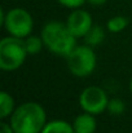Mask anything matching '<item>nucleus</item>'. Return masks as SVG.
Masks as SVG:
<instances>
[{
	"label": "nucleus",
	"instance_id": "nucleus-1",
	"mask_svg": "<svg viewBox=\"0 0 132 133\" xmlns=\"http://www.w3.org/2000/svg\"><path fill=\"white\" fill-rule=\"evenodd\" d=\"M47 124V114L38 102H25L16 107L10 115L14 133H42Z\"/></svg>",
	"mask_w": 132,
	"mask_h": 133
},
{
	"label": "nucleus",
	"instance_id": "nucleus-2",
	"mask_svg": "<svg viewBox=\"0 0 132 133\" xmlns=\"http://www.w3.org/2000/svg\"><path fill=\"white\" fill-rule=\"evenodd\" d=\"M42 39L44 46L57 56L67 57L77 46V38L70 32L66 23L58 21H51L44 25Z\"/></svg>",
	"mask_w": 132,
	"mask_h": 133
},
{
	"label": "nucleus",
	"instance_id": "nucleus-3",
	"mask_svg": "<svg viewBox=\"0 0 132 133\" xmlns=\"http://www.w3.org/2000/svg\"><path fill=\"white\" fill-rule=\"evenodd\" d=\"M29 56L25 39L8 36L0 42V69L3 71H16L20 69Z\"/></svg>",
	"mask_w": 132,
	"mask_h": 133
},
{
	"label": "nucleus",
	"instance_id": "nucleus-4",
	"mask_svg": "<svg viewBox=\"0 0 132 133\" xmlns=\"http://www.w3.org/2000/svg\"><path fill=\"white\" fill-rule=\"evenodd\" d=\"M0 22L4 25L7 32L12 36L25 39L31 35L34 21L31 14L23 8H13L7 13L0 10Z\"/></svg>",
	"mask_w": 132,
	"mask_h": 133
},
{
	"label": "nucleus",
	"instance_id": "nucleus-5",
	"mask_svg": "<svg viewBox=\"0 0 132 133\" xmlns=\"http://www.w3.org/2000/svg\"><path fill=\"white\" fill-rule=\"evenodd\" d=\"M70 72L78 78L91 75L97 63L96 53L89 45H77L73 52L66 57Z\"/></svg>",
	"mask_w": 132,
	"mask_h": 133
},
{
	"label": "nucleus",
	"instance_id": "nucleus-6",
	"mask_svg": "<svg viewBox=\"0 0 132 133\" xmlns=\"http://www.w3.org/2000/svg\"><path fill=\"white\" fill-rule=\"evenodd\" d=\"M109 98L106 92L97 85H89L79 94V106L84 112L98 115L108 109Z\"/></svg>",
	"mask_w": 132,
	"mask_h": 133
},
{
	"label": "nucleus",
	"instance_id": "nucleus-7",
	"mask_svg": "<svg viewBox=\"0 0 132 133\" xmlns=\"http://www.w3.org/2000/svg\"><path fill=\"white\" fill-rule=\"evenodd\" d=\"M66 26L75 38H84L89 31V29L93 26V22L91 14L87 10L77 8L73 9V12L69 14Z\"/></svg>",
	"mask_w": 132,
	"mask_h": 133
},
{
	"label": "nucleus",
	"instance_id": "nucleus-8",
	"mask_svg": "<svg viewBox=\"0 0 132 133\" xmlns=\"http://www.w3.org/2000/svg\"><path fill=\"white\" fill-rule=\"evenodd\" d=\"M73 127H74L75 133H95L96 127H97L96 120H95V115L83 111L80 115H78L74 119Z\"/></svg>",
	"mask_w": 132,
	"mask_h": 133
},
{
	"label": "nucleus",
	"instance_id": "nucleus-9",
	"mask_svg": "<svg viewBox=\"0 0 132 133\" xmlns=\"http://www.w3.org/2000/svg\"><path fill=\"white\" fill-rule=\"evenodd\" d=\"M42 133H75L73 124L62 119H54L47 122Z\"/></svg>",
	"mask_w": 132,
	"mask_h": 133
},
{
	"label": "nucleus",
	"instance_id": "nucleus-10",
	"mask_svg": "<svg viewBox=\"0 0 132 133\" xmlns=\"http://www.w3.org/2000/svg\"><path fill=\"white\" fill-rule=\"evenodd\" d=\"M14 110H16V107H14L13 97L8 92L3 90L0 93V118L4 120L5 118L10 116Z\"/></svg>",
	"mask_w": 132,
	"mask_h": 133
},
{
	"label": "nucleus",
	"instance_id": "nucleus-11",
	"mask_svg": "<svg viewBox=\"0 0 132 133\" xmlns=\"http://www.w3.org/2000/svg\"><path fill=\"white\" fill-rule=\"evenodd\" d=\"M105 39V31L104 29L100 26V25H93L89 31L87 32V35L84 36V40L87 45L89 46H96V45H100Z\"/></svg>",
	"mask_w": 132,
	"mask_h": 133
},
{
	"label": "nucleus",
	"instance_id": "nucleus-12",
	"mask_svg": "<svg viewBox=\"0 0 132 133\" xmlns=\"http://www.w3.org/2000/svg\"><path fill=\"white\" fill-rule=\"evenodd\" d=\"M128 26V19L123 16H115V17H111L108 23H106V27L110 32L113 34H117V32H121L123 31L126 27Z\"/></svg>",
	"mask_w": 132,
	"mask_h": 133
},
{
	"label": "nucleus",
	"instance_id": "nucleus-13",
	"mask_svg": "<svg viewBox=\"0 0 132 133\" xmlns=\"http://www.w3.org/2000/svg\"><path fill=\"white\" fill-rule=\"evenodd\" d=\"M25 45H26V49H27L29 54H38L44 46V43L42 36L29 35L27 38H25Z\"/></svg>",
	"mask_w": 132,
	"mask_h": 133
},
{
	"label": "nucleus",
	"instance_id": "nucleus-14",
	"mask_svg": "<svg viewBox=\"0 0 132 133\" xmlns=\"http://www.w3.org/2000/svg\"><path fill=\"white\" fill-rule=\"evenodd\" d=\"M126 110V105L124 102L121 99V98H113V99H109V103H108V109L106 111L111 115H121L123 114Z\"/></svg>",
	"mask_w": 132,
	"mask_h": 133
},
{
	"label": "nucleus",
	"instance_id": "nucleus-15",
	"mask_svg": "<svg viewBox=\"0 0 132 133\" xmlns=\"http://www.w3.org/2000/svg\"><path fill=\"white\" fill-rule=\"evenodd\" d=\"M57 1L69 9H77V8H80L87 0H57Z\"/></svg>",
	"mask_w": 132,
	"mask_h": 133
},
{
	"label": "nucleus",
	"instance_id": "nucleus-16",
	"mask_svg": "<svg viewBox=\"0 0 132 133\" xmlns=\"http://www.w3.org/2000/svg\"><path fill=\"white\" fill-rule=\"evenodd\" d=\"M0 133H14L10 123H7V122H1V125H0Z\"/></svg>",
	"mask_w": 132,
	"mask_h": 133
},
{
	"label": "nucleus",
	"instance_id": "nucleus-17",
	"mask_svg": "<svg viewBox=\"0 0 132 133\" xmlns=\"http://www.w3.org/2000/svg\"><path fill=\"white\" fill-rule=\"evenodd\" d=\"M108 0H87V3H89L91 5L93 6H100V5H104Z\"/></svg>",
	"mask_w": 132,
	"mask_h": 133
},
{
	"label": "nucleus",
	"instance_id": "nucleus-18",
	"mask_svg": "<svg viewBox=\"0 0 132 133\" xmlns=\"http://www.w3.org/2000/svg\"><path fill=\"white\" fill-rule=\"evenodd\" d=\"M130 90H131V93H132V78H131V80H130Z\"/></svg>",
	"mask_w": 132,
	"mask_h": 133
}]
</instances>
